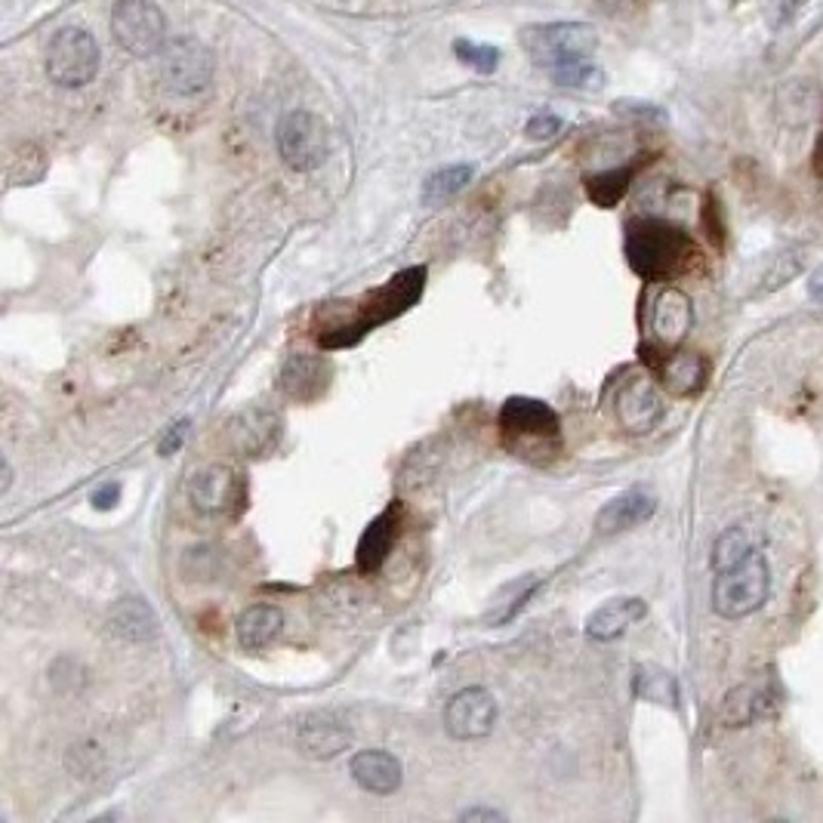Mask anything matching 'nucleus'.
Listing matches in <instances>:
<instances>
[{
  "label": "nucleus",
  "instance_id": "nucleus-27",
  "mask_svg": "<svg viewBox=\"0 0 823 823\" xmlns=\"http://www.w3.org/2000/svg\"><path fill=\"white\" fill-rule=\"evenodd\" d=\"M472 167L457 164V167H445V170H438V173H432L423 185V201H426L428 207H435V204H445L450 201L457 192H462L469 182H472Z\"/></svg>",
  "mask_w": 823,
  "mask_h": 823
},
{
  "label": "nucleus",
  "instance_id": "nucleus-29",
  "mask_svg": "<svg viewBox=\"0 0 823 823\" xmlns=\"http://www.w3.org/2000/svg\"><path fill=\"white\" fill-rule=\"evenodd\" d=\"M549 75L559 87H574V90H593V87H602V81H605L602 71L590 66V59H574V62L556 66Z\"/></svg>",
  "mask_w": 823,
  "mask_h": 823
},
{
  "label": "nucleus",
  "instance_id": "nucleus-30",
  "mask_svg": "<svg viewBox=\"0 0 823 823\" xmlns=\"http://www.w3.org/2000/svg\"><path fill=\"white\" fill-rule=\"evenodd\" d=\"M47 170V161H44V151L37 146H22V149L13 155L10 161V182L13 185H32L44 176Z\"/></svg>",
  "mask_w": 823,
  "mask_h": 823
},
{
  "label": "nucleus",
  "instance_id": "nucleus-5",
  "mask_svg": "<svg viewBox=\"0 0 823 823\" xmlns=\"http://www.w3.org/2000/svg\"><path fill=\"white\" fill-rule=\"evenodd\" d=\"M522 44L537 66L552 71L556 66L574 62V59H590L598 47V34L583 22H556V25L527 28L522 34Z\"/></svg>",
  "mask_w": 823,
  "mask_h": 823
},
{
  "label": "nucleus",
  "instance_id": "nucleus-12",
  "mask_svg": "<svg viewBox=\"0 0 823 823\" xmlns=\"http://www.w3.org/2000/svg\"><path fill=\"white\" fill-rule=\"evenodd\" d=\"M617 420L629 435H644L658 426L663 416V398H660L658 386L648 377H632L626 379L617 392Z\"/></svg>",
  "mask_w": 823,
  "mask_h": 823
},
{
  "label": "nucleus",
  "instance_id": "nucleus-24",
  "mask_svg": "<svg viewBox=\"0 0 823 823\" xmlns=\"http://www.w3.org/2000/svg\"><path fill=\"white\" fill-rule=\"evenodd\" d=\"M762 712H765V694L753 688V685H738V688L724 694L719 719L728 728H743V724L756 722Z\"/></svg>",
  "mask_w": 823,
  "mask_h": 823
},
{
  "label": "nucleus",
  "instance_id": "nucleus-6",
  "mask_svg": "<svg viewBox=\"0 0 823 823\" xmlns=\"http://www.w3.org/2000/svg\"><path fill=\"white\" fill-rule=\"evenodd\" d=\"M96 71H100V44L93 34L81 25H68L56 32L47 50V75L53 83L75 90L93 81Z\"/></svg>",
  "mask_w": 823,
  "mask_h": 823
},
{
  "label": "nucleus",
  "instance_id": "nucleus-2",
  "mask_svg": "<svg viewBox=\"0 0 823 823\" xmlns=\"http://www.w3.org/2000/svg\"><path fill=\"white\" fill-rule=\"evenodd\" d=\"M423 287H426V268H423V265H413V268L398 272L396 278L386 281L382 287H377L370 297L364 299L362 309H358V318H355L352 324H340V328L324 330V333L318 336L321 346H355L364 333H370V330L379 328V324H386V321H392L398 315L408 312L413 302L423 297Z\"/></svg>",
  "mask_w": 823,
  "mask_h": 823
},
{
  "label": "nucleus",
  "instance_id": "nucleus-10",
  "mask_svg": "<svg viewBox=\"0 0 823 823\" xmlns=\"http://www.w3.org/2000/svg\"><path fill=\"white\" fill-rule=\"evenodd\" d=\"M192 506L201 515H238L248 506V488L229 466H207L188 484Z\"/></svg>",
  "mask_w": 823,
  "mask_h": 823
},
{
  "label": "nucleus",
  "instance_id": "nucleus-21",
  "mask_svg": "<svg viewBox=\"0 0 823 823\" xmlns=\"http://www.w3.org/2000/svg\"><path fill=\"white\" fill-rule=\"evenodd\" d=\"M297 746L299 753H306L309 758H333L352 746V731L346 724L333 722V719H318L315 716L309 722L299 724Z\"/></svg>",
  "mask_w": 823,
  "mask_h": 823
},
{
  "label": "nucleus",
  "instance_id": "nucleus-36",
  "mask_svg": "<svg viewBox=\"0 0 823 823\" xmlns=\"http://www.w3.org/2000/svg\"><path fill=\"white\" fill-rule=\"evenodd\" d=\"M460 821L466 823H476V821H488V823H494V821H506V814L503 811H494V808H466L460 814Z\"/></svg>",
  "mask_w": 823,
  "mask_h": 823
},
{
  "label": "nucleus",
  "instance_id": "nucleus-19",
  "mask_svg": "<svg viewBox=\"0 0 823 823\" xmlns=\"http://www.w3.org/2000/svg\"><path fill=\"white\" fill-rule=\"evenodd\" d=\"M105 626L117 642H149L158 632V617L142 598H121L115 608L108 610Z\"/></svg>",
  "mask_w": 823,
  "mask_h": 823
},
{
  "label": "nucleus",
  "instance_id": "nucleus-37",
  "mask_svg": "<svg viewBox=\"0 0 823 823\" xmlns=\"http://www.w3.org/2000/svg\"><path fill=\"white\" fill-rule=\"evenodd\" d=\"M117 496H121V488H117V484H102L100 491L93 494V506H96V510H112L117 503Z\"/></svg>",
  "mask_w": 823,
  "mask_h": 823
},
{
  "label": "nucleus",
  "instance_id": "nucleus-39",
  "mask_svg": "<svg viewBox=\"0 0 823 823\" xmlns=\"http://www.w3.org/2000/svg\"><path fill=\"white\" fill-rule=\"evenodd\" d=\"M805 3L808 0H784V3H780V19H784V22L792 19L799 10H802V7H805Z\"/></svg>",
  "mask_w": 823,
  "mask_h": 823
},
{
  "label": "nucleus",
  "instance_id": "nucleus-13",
  "mask_svg": "<svg viewBox=\"0 0 823 823\" xmlns=\"http://www.w3.org/2000/svg\"><path fill=\"white\" fill-rule=\"evenodd\" d=\"M398 522H401V510H398V503H392L389 510L379 512L377 518L364 527L362 540H358V552H355V564H358L362 574H377L379 568L386 564L398 537Z\"/></svg>",
  "mask_w": 823,
  "mask_h": 823
},
{
  "label": "nucleus",
  "instance_id": "nucleus-32",
  "mask_svg": "<svg viewBox=\"0 0 823 823\" xmlns=\"http://www.w3.org/2000/svg\"><path fill=\"white\" fill-rule=\"evenodd\" d=\"M50 682L59 688V691H81L83 682H87V670H83L78 660L68 658V673L66 675L50 673Z\"/></svg>",
  "mask_w": 823,
  "mask_h": 823
},
{
  "label": "nucleus",
  "instance_id": "nucleus-31",
  "mask_svg": "<svg viewBox=\"0 0 823 823\" xmlns=\"http://www.w3.org/2000/svg\"><path fill=\"white\" fill-rule=\"evenodd\" d=\"M454 53L462 66L476 68L478 75H494V68L500 66V50L488 47V44H472V41H457Z\"/></svg>",
  "mask_w": 823,
  "mask_h": 823
},
{
  "label": "nucleus",
  "instance_id": "nucleus-22",
  "mask_svg": "<svg viewBox=\"0 0 823 823\" xmlns=\"http://www.w3.org/2000/svg\"><path fill=\"white\" fill-rule=\"evenodd\" d=\"M654 510H658V500L648 494V491H626V494L614 496L608 506L598 512L595 527L602 534H617V530L648 522L654 515Z\"/></svg>",
  "mask_w": 823,
  "mask_h": 823
},
{
  "label": "nucleus",
  "instance_id": "nucleus-23",
  "mask_svg": "<svg viewBox=\"0 0 823 823\" xmlns=\"http://www.w3.org/2000/svg\"><path fill=\"white\" fill-rule=\"evenodd\" d=\"M235 629H238V644L241 648L260 651V648L278 639V632L284 629V614L275 605H253L238 617Z\"/></svg>",
  "mask_w": 823,
  "mask_h": 823
},
{
  "label": "nucleus",
  "instance_id": "nucleus-34",
  "mask_svg": "<svg viewBox=\"0 0 823 823\" xmlns=\"http://www.w3.org/2000/svg\"><path fill=\"white\" fill-rule=\"evenodd\" d=\"M799 268H802V263H799V260H792V256H784V260L777 263V268H774V272H768V287H780V284L792 281L796 275H799Z\"/></svg>",
  "mask_w": 823,
  "mask_h": 823
},
{
  "label": "nucleus",
  "instance_id": "nucleus-17",
  "mask_svg": "<svg viewBox=\"0 0 823 823\" xmlns=\"http://www.w3.org/2000/svg\"><path fill=\"white\" fill-rule=\"evenodd\" d=\"M644 614H648V605H644L642 598H614V602H608V605H602V608L590 614L586 636L593 642H614V639L624 636L629 626L639 624Z\"/></svg>",
  "mask_w": 823,
  "mask_h": 823
},
{
  "label": "nucleus",
  "instance_id": "nucleus-8",
  "mask_svg": "<svg viewBox=\"0 0 823 823\" xmlns=\"http://www.w3.org/2000/svg\"><path fill=\"white\" fill-rule=\"evenodd\" d=\"M275 142H278L281 161L297 173L318 170L328 158V130H324V121L312 112H290L281 117Z\"/></svg>",
  "mask_w": 823,
  "mask_h": 823
},
{
  "label": "nucleus",
  "instance_id": "nucleus-40",
  "mask_svg": "<svg viewBox=\"0 0 823 823\" xmlns=\"http://www.w3.org/2000/svg\"><path fill=\"white\" fill-rule=\"evenodd\" d=\"M10 484H13V466H10V460H3V481H0V494H10Z\"/></svg>",
  "mask_w": 823,
  "mask_h": 823
},
{
  "label": "nucleus",
  "instance_id": "nucleus-38",
  "mask_svg": "<svg viewBox=\"0 0 823 823\" xmlns=\"http://www.w3.org/2000/svg\"><path fill=\"white\" fill-rule=\"evenodd\" d=\"M808 294H811V299L823 302V265L811 275V281H808Z\"/></svg>",
  "mask_w": 823,
  "mask_h": 823
},
{
  "label": "nucleus",
  "instance_id": "nucleus-35",
  "mask_svg": "<svg viewBox=\"0 0 823 823\" xmlns=\"http://www.w3.org/2000/svg\"><path fill=\"white\" fill-rule=\"evenodd\" d=\"M185 432H188V420H180L176 426H170V432L164 435V442H161V454H173V450H180L182 438H185Z\"/></svg>",
  "mask_w": 823,
  "mask_h": 823
},
{
  "label": "nucleus",
  "instance_id": "nucleus-9",
  "mask_svg": "<svg viewBox=\"0 0 823 823\" xmlns=\"http://www.w3.org/2000/svg\"><path fill=\"white\" fill-rule=\"evenodd\" d=\"M210 78H214V56L204 44L192 37L164 44L161 81L173 96H198L201 90H207Z\"/></svg>",
  "mask_w": 823,
  "mask_h": 823
},
{
  "label": "nucleus",
  "instance_id": "nucleus-14",
  "mask_svg": "<svg viewBox=\"0 0 823 823\" xmlns=\"http://www.w3.org/2000/svg\"><path fill=\"white\" fill-rule=\"evenodd\" d=\"M348 771L355 777V784L362 790L374 792V796H392V792L401 790V762H398L392 753L386 750H362L352 756V765Z\"/></svg>",
  "mask_w": 823,
  "mask_h": 823
},
{
  "label": "nucleus",
  "instance_id": "nucleus-26",
  "mask_svg": "<svg viewBox=\"0 0 823 823\" xmlns=\"http://www.w3.org/2000/svg\"><path fill=\"white\" fill-rule=\"evenodd\" d=\"M629 182H632V167L605 170V173H595L586 180V195L598 207H617L629 192Z\"/></svg>",
  "mask_w": 823,
  "mask_h": 823
},
{
  "label": "nucleus",
  "instance_id": "nucleus-25",
  "mask_svg": "<svg viewBox=\"0 0 823 823\" xmlns=\"http://www.w3.org/2000/svg\"><path fill=\"white\" fill-rule=\"evenodd\" d=\"M632 691L648 704L660 707H678V682L673 673L660 670V666H639L632 678Z\"/></svg>",
  "mask_w": 823,
  "mask_h": 823
},
{
  "label": "nucleus",
  "instance_id": "nucleus-1",
  "mask_svg": "<svg viewBox=\"0 0 823 823\" xmlns=\"http://www.w3.org/2000/svg\"><path fill=\"white\" fill-rule=\"evenodd\" d=\"M500 435L506 450L537 466H546L561 454L559 413L537 398H510L500 411Z\"/></svg>",
  "mask_w": 823,
  "mask_h": 823
},
{
  "label": "nucleus",
  "instance_id": "nucleus-41",
  "mask_svg": "<svg viewBox=\"0 0 823 823\" xmlns=\"http://www.w3.org/2000/svg\"><path fill=\"white\" fill-rule=\"evenodd\" d=\"M818 170H823V133L821 139H818Z\"/></svg>",
  "mask_w": 823,
  "mask_h": 823
},
{
  "label": "nucleus",
  "instance_id": "nucleus-18",
  "mask_svg": "<svg viewBox=\"0 0 823 823\" xmlns=\"http://www.w3.org/2000/svg\"><path fill=\"white\" fill-rule=\"evenodd\" d=\"M660 374V382L666 386V392H673L675 398L697 396L707 382L709 367L697 352H673L654 367Z\"/></svg>",
  "mask_w": 823,
  "mask_h": 823
},
{
  "label": "nucleus",
  "instance_id": "nucleus-7",
  "mask_svg": "<svg viewBox=\"0 0 823 823\" xmlns=\"http://www.w3.org/2000/svg\"><path fill=\"white\" fill-rule=\"evenodd\" d=\"M112 34L133 56H155L164 50L167 19L155 0H117L112 10Z\"/></svg>",
  "mask_w": 823,
  "mask_h": 823
},
{
  "label": "nucleus",
  "instance_id": "nucleus-3",
  "mask_svg": "<svg viewBox=\"0 0 823 823\" xmlns=\"http://www.w3.org/2000/svg\"><path fill=\"white\" fill-rule=\"evenodd\" d=\"M691 238L663 219H632L626 226V260L644 281L673 278L691 260Z\"/></svg>",
  "mask_w": 823,
  "mask_h": 823
},
{
  "label": "nucleus",
  "instance_id": "nucleus-16",
  "mask_svg": "<svg viewBox=\"0 0 823 823\" xmlns=\"http://www.w3.org/2000/svg\"><path fill=\"white\" fill-rule=\"evenodd\" d=\"M278 432L281 420L272 411H265V408H250V411L238 413L235 423H231L235 447H238L244 457H260L268 447H275Z\"/></svg>",
  "mask_w": 823,
  "mask_h": 823
},
{
  "label": "nucleus",
  "instance_id": "nucleus-28",
  "mask_svg": "<svg viewBox=\"0 0 823 823\" xmlns=\"http://www.w3.org/2000/svg\"><path fill=\"white\" fill-rule=\"evenodd\" d=\"M753 556V540H750V530L746 527H728L722 537L712 546V568L716 574L719 571H728L734 564H741L743 559Z\"/></svg>",
  "mask_w": 823,
  "mask_h": 823
},
{
  "label": "nucleus",
  "instance_id": "nucleus-33",
  "mask_svg": "<svg viewBox=\"0 0 823 823\" xmlns=\"http://www.w3.org/2000/svg\"><path fill=\"white\" fill-rule=\"evenodd\" d=\"M559 130L561 121L556 115H537L530 117V124H527V136H530V139H552Z\"/></svg>",
  "mask_w": 823,
  "mask_h": 823
},
{
  "label": "nucleus",
  "instance_id": "nucleus-15",
  "mask_svg": "<svg viewBox=\"0 0 823 823\" xmlns=\"http://www.w3.org/2000/svg\"><path fill=\"white\" fill-rule=\"evenodd\" d=\"M694 321V309H691V299L685 297L682 290H663L654 302V315H651V330H654V336H658L660 346L675 348L682 346V340L688 336V330H691Z\"/></svg>",
  "mask_w": 823,
  "mask_h": 823
},
{
  "label": "nucleus",
  "instance_id": "nucleus-20",
  "mask_svg": "<svg viewBox=\"0 0 823 823\" xmlns=\"http://www.w3.org/2000/svg\"><path fill=\"white\" fill-rule=\"evenodd\" d=\"M330 379V364L321 358H309V355H294L290 362L284 364L281 370V389L297 401H312L324 389Z\"/></svg>",
  "mask_w": 823,
  "mask_h": 823
},
{
  "label": "nucleus",
  "instance_id": "nucleus-11",
  "mask_svg": "<svg viewBox=\"0 0 823 823\" xmlns=\"http://www.w3.org/2000/svg\"><path fill=\"white\" fill-rule=\"evenodd\" d=\"M496 700L484 688H462L445 709V728L454 741H481L494 731Z\"/></svg>",
  "mask_w": 823,
  "mask_h": 823
},
{
  "label": "nucleus",
  "instance_id": "nucleus-4",
  "mask_svg": "<svg viewBox=\"0 0 823 823\" xmlns=\"http://www.w3.org/2000/svg\"><path fill=\"white\" fill-rule=\"evenodd\" d=\"M768 586H771L768 561L753 552L741 564L719 571L716 583H712V608L724 620H741L765 605Z\"/></svg>",
  "mask_w": 823,
  "mask_h": 823
}]
</instances>
